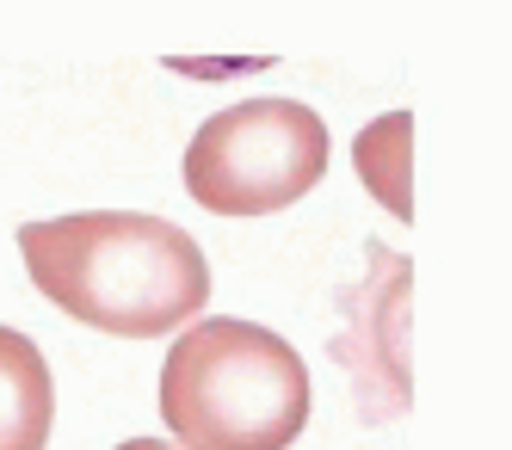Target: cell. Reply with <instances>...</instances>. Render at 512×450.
<instances>
[{
  "mask_svg": "<svg viewBox=\"0 0 512 450\" xmlns=\"http://www.w3.org/2000/svg\"><path fill=\"white\" fill-rule=\"evenodd\" d=\"M25 272L62 315L112 340H161L210 303L204 247L167 216L75 210L19 229Z\"/></svg>",
  "mask_w": 512,
  "mask_h": 450,
  "instance_id": "1",
  "label": "cell"
},
{
  "mask_svg": "<svg viewBox=\"0 0 512 450\" xmlns=\"http://www.w3.org/2000/svg\"><path fill=\"white\" fill-rule=\"evenodd\" d=\"M161 420L186 450H290L309 426V370L272 327L192 321L161 364Z\"/></svg>",
  "mask_w": 512,
  "mask_h": 450,
  "instance_id": "2",
  "label": "cell"
},
{
  "mask_svg": "<svg viewBox=\"0 0 512 450\" xmlns=\"http://www.w3.org/2000/svg\"><path fill=\"white\" fill-rule=\"evenodd\" d=\"M327 173V124L303 99H241L186 142V192L216 216H272Z\"/></svg>",
  "mask_w": 512,
  "mask_h": 450,
  "instance_id": "3",
  "label": "cell"
},
{
  "mask_svg": "<svg viewBox=\"0 0 512 450\" xmlns=\"http://www.w3.org/2000/svg\"><path fill=\"white\" fill-rule=\"evenodd\" d=\"M408 284L414 266L395 259L389 247H371V278L346 296V333L334 340V358L358 377V407L364 420L383 426L414 407V377H408Z\"/></svg>",
  "mask_w": 512,
  "mask_h": 450,
  "instance_id": "4",
  "label": "cell"
},
{
  "mask_svg": "<svg viewBox=\"0 0 512 450\" xmlns=\"http://www.w3.org/2000/svg\"><path fill=\"white\" fill-rule=\"evenodd\" d=\"M56 420V383L44 352L19 327H0V450H44Z\"/></svg>",
  "mask_w": 512,
  "mask_h": 450,
  "instance_id": "5",
  "label": "cell"
},
{
  "mask_svg": "<svg viewBox=\"0 0 512 450\" xmlns=\"http://www.w3.org/2000/svg\"><path fill=\"white\" fill-rule=\"evenodd\" d=\"M408 155H414V118L408 111H383L377 124H364L352 142V167L364 179V192H377V204L389 216L408 222L414 216V192H408Z\"/></svg>",
  "mask_w": 512,
  "mask_h": 450,
  "instance_id": "6",
  "label": "cell"
},
{
  "mask_svg": "<svg viewBox=\"0 0 512 450\" xmlns=\"http://www.w3.org/2000/svg\"><path fill=\"white\" fill-rule=\"evenodd\" d=\"M118 450H173V444H167V438H124Z\"/></svg>",
  "mask_w": 512,
  "mask_h": 450,
  "instance_id": "7",
  "label": "cell"
}]
</instances>
